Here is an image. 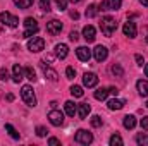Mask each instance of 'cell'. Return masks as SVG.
Returning <instances> with one entry per match:
<instances>
[{"label":"cell","instance_id":"1","mask_svg":"<svg viewBox=\"0 0 148 146\" xmlns=\"http://www.w3.org/2000/svg\"><path fill=\"white\" fill-rule=\"evenodd\" d=\"M100 29H102V33H103L105 36H112V35L115 33V29H117V23H115V19H114L112 16H105V17H102Z\"/></svg>","mask_w":148,"mask_h":146},{"label":"cell","instance_id":"2","mask_svg":"<svg viewBox=\"0 0 148 146\" xmlns=\"http://www.w3.org/2000/svg\"><path fill=\"white\" fill-rule=\"evenodd\" d=\"M21 96H23V100H24V103H26L28 107H31V108L36 107V96H35L33 88H31L29 84H24V86L21 88Z\"/></svg>","mask_w":148,"mask_h":146},{"label":"cell","instance_id":"3","mask_svg":"<svg viewBox=\"0 0 148 146\" xmlns=\"http://www.w3.org/2000/svg\"><path fill=\"white\" fill-rule=\"evenodd\" d=\"M24 33H23V38H26V40H29V38L33 36V35H36L38 33V23L36 19H33V17H26L24 19Z\"/></svg>","mask_w":148,"mask_h":146},{"label":"cell","instance_id":"4","mask_svg":"<svg viewBox=\"0 0 148 146\" xmlns=\"http://www.w3.org/2000/svg\"><path fill=\"white\" fill-rule=\"evenodd\" d=\"M74 141L79 143V145H91L93 143V134L84 131V129H79L76 132V136H74Z\"/></svg>","mask_w":148,"mask_h":146},{"label":"cell","instance_id":"5","mask_svg":"<svg viewBox=\"0 0 148 146\" xmlns=\"http://www.w3.org/2000/svg\"><path fill=\"white\" fill-rule=\"evenodd\" d=\"M45 48V40L40 36H33L29 38V41H28V50L29 52H33V53H38V52H41Z\"/></svg>","mask_w":148,"mask_h":146},{"label":"cell","instance_id":"6","mask_svg":"<svg viewBox=\"0 0 148 146\" xmlns=\"http://www.w3.org/2000/svg\"><path fill=\"white\" fill-rule=\"evenodd\" d=\"M0 23L2 24H7L9 28H17V24H19V19L16 17V16H12L10 12H0Z\"/></svg>","mask_w":148,"mask_h":146},{"label":"cell","instance_id":"7","mask_svg":"<svg viewBox=\"0 0 148 146\" xmlns=\"http://www.w3.org/2000/svg\"><path fill=\"white\" fill-rule=\"evenodd\" d=\"M48 120H50V124L52 126H55V127H59V126H62L64 124V113L60 112V110L53 108L48 112Z\"/></svg>","mask_w":148,"mask_h":146},{"label":"cell","instance_id":"8","mask_svg":"<svg viewBox=\"0 0 148 146\" xmlns=\"http://www.w3.org/2000/svg\"><path fill=\"white\" fill-rule=\"evenodd\" d=\"M93 57H95L97 62H103V60L109 57V50H107L103 45H97L95 50H93Z\"/></svg>","mask_w":148,"mask_h":146},{"label":"cell","instance_id":"9","mask_svg":"<svg viewBox=\"0 0 148 146\" xmlns=\"http://www.w3.org/2000/svg\"><path fill=\"white\" fill-rule=\"evenodd\" d=\"M40 67L43 69V74H45V77L48 79V81H52V83H55L57 79H59V74L55 72L52 67H48V65H45V60L43 62H40Z\"/></svg>","mask_w":148,"mask_h":146},{"label":"cell","instance_id":"10","mask_svg":"<svg viewBox=\"0 0 148 146\" xmlns=\"http://www.w3.org/2000/svg\"><path fill=\"white\" fill-rule=\"evenodd\" d=\"M122 33H124V36H127V38H134L136 36V33H138L136 24H134L133 21L124 23V26H122Z\"/></svg>","mask_w":148,"mask_h":146},{"label":"cell","instance_id":"11","mask_svg":"<svg viewBox=\"0 0 148 146\" xmlns=\"http://www.w3.org/2000/svg\"><path fill=\"white\" fill-rule=\"evenodd\" d=\"M83 84H84L86 88H95V86L98 84V77H97V74L86 72L84 76H83Z\"/></svg>","mask_w":148,"mask_h":146},{"label":"cell","instance_id":"12","mask_svg":"<svg viewBox=\"0 0 148 146\" xmlns=\"http://www.w3.org/2000/svg\"><path fill=\"white\" fill-rule=\"evenodd\" d=\"M47 31L50 35H59L62 31V23L57 21V19H52L50 23H47Z\"/></svg>","mask_w":148,"mask_h":146},{"label":"cell","instance_id":"13","mask_svg":"<svg viewBox=\"0 0 148 146\" xmlns=\"http://www.w3.org/2000/svg\"><path fill=\"white\" fill-rule=\"evenodd\" d=\"M76 55H77V59H79V60H83V62H88V60L91 59V50H90L88 46H77V50H76Z\"/></svg>","mask_w":148,"mask_h":146},{"label":"cell","instance_id":"14","mask_svg":"<svg viewBox=\"0 0 148 146\" xmlns=\"http://www.w3.org/2000/svg\"><path fill=\"white\" fill-rule=\"evenodd\" d=\"M67 53H69V46H67L66 43H59V45L55 46V57H57V59L64 60V59L67 57Z\"/></svg>","mask_w":148,"mask_h":146},{"label":"cell","instance_id":"15","mask_svg":"<svg viewBox=\"0 0 148 146\" xmlns=\"http://www.w3.org/2000/svg\"><path fill=\"white\" fill-rule=\"evenodd\" d=\"M24 79V69L19 65V64H16L14 67H12V81L14 83H21Z\"/></svg>","mask_w":148,"mask_h":146},{"label":"cell","instance_id":"16","mask_svg":"<svg viewBox=\"0 0 148 146\" xmlns=\"http://www.w3.org/2000/svg\"><path fill=\"white\" fill-rule=\"evenodd\" d=\"M95 35H97V31H95V28H93V26H90V24H88V26H84V28H83V38H84L88 43L95 41V38H97Z\"/></svg>","mask_w":148,"mask_h":146},{"label":"cell","instance_id":"17","mask_svg":"<svg viewBox=\"0 0 148 146\" xmlns=\"http://www.w3.org/2000/svg\"><path fill=\"white\" fill-rule=\"evenodd\" d=\"M136 89H138V93L141 95V96H148V81L145 79H140L138 83H136Z\"/></svg>","mask_w":148,"mask_h":146},{"label":"cell","instance_id":"18","mask_svg":"<svg viewBox=\"0 0 148 146\" xmlns=\"http://www.w3.org/2000/svg\"><path fill=\"white\" fill-rule=\"evenodd\" d=\"M124 105H126V102L124 100H119V98H112V100H109V103H107V107L110 110H121Z\"/></svg>","mask_w":148,"mask_h":146},{"label":"cell","instance_id":"19","mask_svg":"<svg viewBox=\"0 0 148 146\" xmlns=\"http://www.w3.org/2000/svg\"><path fill=\"white\" fill-rule=\"evenodd\" d=\"M90 112H91L90 103H81V105L77 107V115H79V119H86Z\"/></svg>","mask_w":148,"mask_h":146},{"label":"cell","instance_id":"20","mask_svg":"<svg viewBox=\"0 0 148 146\" xmlns=\"http://www.w3.org/2000/svg\"><path fill=\"white\" fill-rule=\"evenodd\" d=\"M64 108H66V113H67L69 117H74V115L77 113V107H76V103H74V102H71V100L64 103Z\"/></svg>","mask_w":148,"mask_h":146},{"label":"cell","instance_id":"21","mask_svg":"<svg viewBox=\"0 0 148 146\" xmlns=\"http://www.w3.org/2000/svg\"><path fill=\"white\" fill-rule=\"evenodd\" d=\"M122 124H124L126 129H134V126H136V117H134V115H126V117L122 119Z\"/></svg>","mask_w":148,"mask_h":146},{"label":"cell","instance_id":"22","mask_svg":"<svg viewBox=\"0 0 148 146\" xmlns=\"http://www.w3.org/2000/svg\"><path fill=\"white\" fill-rule=\"evenodd\" d=\"M107 96H109V88H98V89L95 91V98L100 100V102L107 100Z\"/></svg>","mask_w":148,"mask_h":146},{"label":"cell","instance_id":"23","mask_svg":"<svg viewBox=\"0 0 148 146\" xmlns=\"http://www.w3.org/2000/svg\"><path fill=\"white\" fill-rule=\"evenodd\" d=\"M14 3H16L19 9H29V7L35 3V0H14Z\"/></svg>","mask_w":148,"mask_h":146},{"label":"cell","instance_id":"24","mask_svg":"<svg viewBox=\"0 0 148 146\" xmlns=\"http://www.w3.org/2000/svg\"><path fill=\"white\" fill-rule=\"evenodd\" d=\"M5 131L10 134V138H12V139H19V132L16 131V127H14L12 124H5Z\"/></svg>","mask_w":148,"mask_h":146},{"label":"cell","instance_id":"25","mask_svg":"<svg viewBox=\"0 0 148 146\" xmlns=\"http://www.w3.org/2000/svg\"><path fill=\"white\" fill-rule=\"evenodd\" d=\"M24 77H28L29 81H36V72H35V69L33 67H24Z\"/></svg>","mask_w":148,"mask_h":146},{"label":"cell","instance_id":"26","mask_svg":"<svg viewBox=\"0 0 148 146\" xmlns=\"http://www.w3.org/2000/svg\"><path fill=\"white\" fill-rule=\"evenodd\" d=\"M110 72L115 76V77H122L124 76V71H122V67H121V64H114L110 67Z\"/></svg>","mask_w":148,"mask_h":146},{"label":"cell","instance_id":"27","mask_svg":"<svg viewBox=\"0 0 148 146\" xmlns=\"http://www.w3.org/2000/svg\"><path fill=\"white\" fill-rule=\"evenodd\" d=\"M71 95H73L74 98H81L83 95H84V91H83V88L81 86H71Z\"/></svg>","mask_w":148,"mask_h":146},{"label":"cell","instance_id":"28","mask_svg":"<svg viewBox=\"0 0 148 146\" xmlns=\"http://www.w3.org/2000/svg\"><path fill=\"white\" fill-rule=\"evenodd\" d=\"M97 12H98V7H97L95 3H90L88 9H86V17H95Z\"/></svg>","mask_w":148,"mask_h":146},{"label":"cell","instance_id":"29","mask_svg":"<svg viewBox=\"0 0 148 146\" xmlns=\"http://www.w3.org/2000/svg\"><path fill=\"white\" fill-rule=\"evenodd\" d=\"M109 143H110V146H122V143H124V141H122V138H121L119 134H114V136L110 138V141H109Z\"/></svg>","mask_w":148,"mask_h":146},{"label":"cell","instance_id":"30","mask_svg":"<svg viewBox=\"0 0 148 146\" xmlns=\"http://www.w3.org/2000/svg\"><path fill=\"white\" fill-rule=\"evenodd\" d=\"M90 122H91L93 127H102V124H103V120H102L100 115H93V117L90 119Z\"/></svg>","mask_w":148,"mask_h":146},{"label":"cell","instance_id":"31","mask_svg":"<svg viewBox=\"0 0 148 146\" xmlns=\"http://www.w3.org/2000/svg\"><path fill=\"white\" fill-rule=\"evenodd\" d=\"M98 10H102V12L110 10V2H109V0H102V3L98 5Z\"/></svg>","mask_w":148,"mask_h":146},{"label":"cell","instance_id":"32","mask_svg":"<svg viewBox=\"0 0 148 146\" xmlns=\"http://www.w3.org/2000/svg\"><path fill=\"white\" fill-rule=\"evenodd\" d=\"M136 143L138 145H148V136L147 134H138L136 136Z\"/></svg>","mask_w":148,"mask_h":146},{"label":"cell","instance_id":"33","mask_svg":"<svg viewBox=\"0 0 148 146\" xmlns=\"http://www.w3.org/2000/svg\"><path fill=\"white\" fill-rule=\"evenodd\" d=\"M121 5H122V0H110V10L121 9Z\"/></svg>","mask_w":148,"mask_h":146},{"label":"cell","instance_id":"34","mask_svg":"<svg viewBox=\"0 0 148 146\" xmlns=\"http://www.w3.org/2000/svg\"><path fill=\"white\" fill-rule=\"evenodd\" d=\"M47 132H48V131H47V127H43V126H38V127H36V134L40 136V138H45V136H47Z\"/></svg>","mask_w":148,"mask_h":146},{"label":"cell","instance_id":"35","mask_svg":"<svg viewBox=\"0 0 148 146\" xmlns=\"http://www.w3.org/2000/svg\"><path fill=\"white\" fill-rule=\"evenodd\" d=\"M55 3H57L59 10H66L67 9V0H55Z\"/></svg>","mask_w":148,"mask_h":146},{"label":"cell","instance_id":"36","mask_svg":"<svg viewBox=\"0 0 148 146\" xmlns=\"http://www.w3.org/2000/svg\"><path fill=\"white\" fill-rule=\"evenodd\" d=\"M40 7H41L45 12H48V10H50V0H40Z\"/></svg>","mask_w":148,"mask_h":146},{"label":"cell","instance_id":"37","mask_svg":"<svg viewBox=\"0 0 148 146\" xmlns=\"http://www.w3.org/2000/svg\"><path fill=\"white\" fill-rule=\"evenodd\" d=\"M66 76H67V79H74V77H76L74 67H67V69H66Z\"/></svg>","mask_w":148,"mask_h":146},{"label":"cell","instance_id":"38","mask_svg":"<svg viewBox=\"0 0 148 146\" xmlns=\"http://www.w3.org/2000/svg\"><path fill=\"white\" fill-rule=\"evenodd\" d=\"M0 79H2V81H7V79H9V72H7V69H0Z\"/></svg>","mask_w":148,"mask_h":146},{"label":"cell","instance_id":"39","mask_svg":"<svg viewBox=\"0 0 148 146\" xmlns=\"http://www.w3.org/2000/svg\"><path fill=\"white\" fill-rule=\"evenodd\" d=\"M69 40H71V41H77V40H79V33H77V31H71V33H69Z\"/></svg>","mask_w":148,"mask_h":146},{"label":"cell","instance_id":"40","mask_svg":"<svg viewBox=\"0 0 148 146\" xmlns=\"http://www.w3.org/2000/svg\"><path fill=\"white\" fill-rule=\"evenodd\" d=\"M48 145L50 146H59L60 145V141H59L57 138H50V139H48Z\"/></svg>","mask_w":148,"mask_h":146},{"label":"cell","instance_id":"41","mask_svg":"<svg viewBox=\"0 0 148 146\" xmlns=\"http://www.w3.org/2000/svg\"><path fill=\"white\" fill-rule=\"evenodd\" d=\"M134 60H136V64H138V65H143V64H145V60H143V57H141L140 53H138V55H134Z\"/></svg>","mask_w":148,"mask_h":146},{"label":"cell","instance_id":"42","mask_svg":"<svg viewBox=\"0 0 148 146\" xmlns=\"http://www.w3.org/2000/svg\"><path fill=\"white\" fill-rule=\"evenodd\" d=\"M140 124H141V127H143V129H145V131H148V117H143V119H141V122H140Z\"/></svg>","mask_w":148,"mask_h":146},{"label":"cell","instance_id":"43","mask_svg":"<svg viewBox=\"0 0 148 146\" xmlns=\"http://www.w3.org/2000/svg\"><path fill=\"white\" fill-rule=\"evenodd\" d=\"M109 95L117 96V95H119V89H117V88H109Z\"/></svg>","mask_w":148,"mask_h":146},{"label":"cell","instance_id":"44","mask_svg":"<svg viewBox=\"0 0 148 146\" xmlns=\"http://www.w3.org/2000/svg\"><path fill=\"white\" fill-rule=\"evenodd\" d=\"M69 16H71L73 19H77V17H79V14H77L76 10H71V14H69Z\"/></svg>","mask_w":148,"mask_h":146},{"label":"cell","instance_id":"45","mask_svg":"<svg viewBox=\"0 0 148 146\" xmlns=\"http://www.w3.org/2000/svg\"><path fill=\"white\" fill-rule=\"evenodd\" d=\"M7 100H9V102H12V100H14V95H12V93H9V95H7Z\"/></svg>","mask_w":148,"mask_h":146},{"label":"cell","instance_id":"46","mask_svg":"<svg viewBox=\"0 0 148 146\" xmlns=\"http://www.w3.org/2000/svg\"><path fill=\"white\" fill-rule=\"evenodd\" d=\"M140 3H141V5H145V7H148V0H140Z\"/></svg>","mask_w":148,"mask_h":146},{"label":"cell","instance_id":"47","mask_svg":"<svg viewBox=\"0 0 148 146\" xmlns=\"http://www.w3.org/2000/svg\"><path fill=\"white\" fill-rule=\"evenodd\" d=\"M145 76H147V77H148V64H147V65H145Z\"/></svg>","mask_w":148,"mask_h":146},{"label":"cell","instance_id":"48","mask_svg":"<svg viewBox=\"0 0 148 146\" xmlns=\"http://www.w3.org/2000/svg\"><path fill=\"white\" fill-rule=\"evenodd\" d=\"M71 2H73V3H77V2H79V0H71Z\"/></svg>","mask_w":148,"mask_h":146},{"label":"cell","instance_id":"49","mask_svg":"<svg viewBox=\"0 0 148 146\" xmlns=\"http://www.w3.org/2000/svg\"><path fill=\"white\" fill-rule=\"evenodd\" d=\"M147 43H148V36H147Z\"/></svg>","mask_w":148,"mask_h":146},{"label":"cell","instance_id":"50","mask_svg":"<svg viewBox=\"0 0 148 146\" xmlns=\"http://www.w3.org/2000/svg\"><path fill=\"white\" fill-rule=\"evenodd\" d=\"M147 107H148V102H147Z\"/></svg>","mask_w":148,"mask_h":146}]
</instances>
